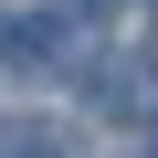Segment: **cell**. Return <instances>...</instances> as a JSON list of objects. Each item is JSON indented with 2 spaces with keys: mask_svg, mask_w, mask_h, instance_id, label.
I'll return each mask as SVG.
<instances>
[{
  "mask_svg": "<svg viewBox=\"0 0 158 158\" xmlns=\"http://www.w3.org/2000/svg\"><path fill=\"white\" fill-rule=\"evenodd\" d=\"M0 158H85L63 127H0Z\"/></svg>",
  "mask_w": 158,
  "mask_h": 158,
  "instance_id": "7a4b0ae2",
  "label": "cell"
},
{
  "mask_svg": "<svg viewBox=\"0 0 158 158\" xmlns=\"http://www.w3.org/2000/svg\"><path fill=\"white\" fill-rule=\"evenodd\" d=\"M0 63H21V74L74 63V11H21V21H0Z\"/></svg>",
  "mask_w": 158,
  "mask_h": 158,
  "instance_id": "6da1fadb",
  "label": "cell"
}]
</instances>
